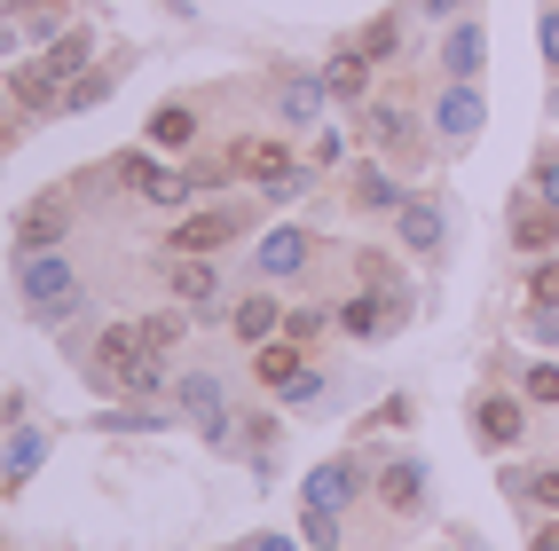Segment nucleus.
Segmentation results:
<instances>
[{
    "mask_svg": "<svg viewBox=\"0 0 559 551\" xmlns=\"http://www.w3.org/2000/svg\"><path fill=\"white\" fill-rule=\"evenodd\" d=\"M229 173H237V181H260V190H269V181H284V173H292V151H284L276 134L237 142V151H229Z\"/></svg>",
    "mask_w": 559,
    "mask_h": 551,
    "instance_id": "14",
    "label": "nucleus"
},
{
    "mask_svg": "<svg viewBox=\"0 0 559 551\" xmlns=\"http://www.w3.org/2000/svg\"><path fill=\"white\" fill-rule=\"evenodd\" d=\"M9 95H16V110H32V119H40V110H63V80H56L48 63L9 71Z\"/></svg>",
    "mask_w": 559,
    "mask_h": 551,
    "instance_id": "21",
    "label": "nucleus"
},
{
    "mask_svg": "<svg viewBox=\"0 0 559 551\" xmlns=\"http://www.w3.org/2000/svg\"><path fill=\"white\" fill-rule=\"evenodd\" d=\"M316 402H323V371H300L284 386V410H316Z\"/></svg>",
    "mask_w": 559,
    "mask_h": 551,
    "instance_id": "36",
    "label": "nucleus"
},
{
    "mask_svg": "<svg viewBox=\"0 0 559 551\" xmlns=\"http://www.w3.org/2000/svg\"><path fill=\"white\" fill-rule=\"evenodd\" d=\"M252 551H300L292 536H252Z\"/></svg>",
    "mask_w": 559,
    "mask_h": 551,
    "instance_id": "43",
    "label": "nucleus"
},
{
    "mask_svg": "<svg viewBox=\"0 0 559 551\" xmlns=\"http://www.w3.org/2000/svg\"><path fill=\"white\" fill-rule=\"evenodd\" d=\"M370 63H394V48H402V16H370L362 24V40H355Z\"/></svg>",
    "mask_w": 559,
    "mask_h": 551,
    "instance_id": "30",
    "label": "nucleus"
},
{
    "mask_svg": "<svg viewBox=\"0 0 559 551\" xmlns=\"http://www.w3.org/2000/svg\"><path fill=\"white\" fill-rule=\"evenodd\" d=\"M355 489H362V465H355V457H331V465H316L308 481H300V496H308L316 512H347Z\"/></svg>",
    "mask_w": 559,
    "mask_h": 551,
    "instance_id": "10",
    "label": "nucleus"
},
{
    "mask_svg": "<svg viewBox=\"0 0 559 551\" xmlns=\"http://www.w3.org/2000/svg\"><path fill=\"white\" fill-rule=\"evenodd\" d=\"M504 496H520V504H544V512H559V465H544V472H504Z\"/></svg>",
    "mask_w": 559,
    "mask_h": 551,
    "instance_id": "27",
    "label": "nucleus"
},
{
    "mask_svg": "<svg viewBox=\"0 0 559 551\" xmlns=\"http://www.w3.org/2000/svg\"><path fill=\"white\" fill-rule=\"evenodd\" d=\"M340 158H347V142H340V134L323 127V134H316V166H340Z\"/></svg>",
    "mask_w": 559,
    "mask_h": 551,
    "instance_id": "40",
    "label": "nucleus"
},
{
    "mask_svg": "<svg viewBox=\"0 0 559 551\" xmlns=\"http://www.w3.org/2000/svg\"><path fill=\"white\" fill-rule=\"evenodd\" d=\"M528 402H559V362H528V379H520Z\"/></svg>",
    "mask_w": 559,
    "mask_h": 551,
    "instance_id": "35",
    "label": "nucleus"
},
{
    "mask_svg": "<svg viewBox=\"0 0 559 551\" xmlns=\"http://www.w3.org/2000/svg\"><path fill=\"white\" fill-rule=\"evenodd\" d=\"M245 229H252V205H213V213H190V220H174L166 252H221V244H237Z\"/></svg>",
    "mask_w": 559,
    "mask_h": 551,
    "instance_id": "3",
    "label": "nucleus"
},
{
    "mask_svg": "<svg viewBox=\"0 0 559 551\" xmlns=\"http://www.w3.org/2000/svg\"><path fill=\"white\" fill-rule=\"evenodd\" d=\"M40 457H48V433H16V441H9V465H0V481L24 489L32 472H40Z\"/></svg>",
    "mask_w": 559,
    "mask_h": 551,
    "instance_id": "28",
    "label": "nucleus"
},
{
    "mask_svg": "<svg viewBox=\"0 0 559 551\" xmlns=\"http://www.w3.org/2000/svg\"><path fill=\"white\" fill-rule=\"evenodd\" d=\"M95 426L103 433H151V426H166V410H151V402H110Z\"/></svg>",
    "mask_w": 559,
    "mask_h": 551,
    "instance_id": "29",
    "label": "nucleus"
},
{
    "mask_svg": "<svg viewBox=\"0 0 559 551\" xmlns=\"http://www.w3.org/2000/svg\"><path fill=\"white\" fill-rule=\"evenodd\" d=\"M0 418H16V394H9V402H0Z\"/></svg>",
    "mask_w": 559,
    "mask_h": 551,
    "instance_id": "45",
    "label": "nucleus"
},
{
    "mask_svg": "<svg viewBox=\"0 0 559 551\" xmlns=\"http://www.w3.org/2000/svg\"><path fill=\"white\" fill-rule=\"evenodd\" d=\"M394 237L418 252V261H441V244H450V205H441V197H402Z\"/></svg>",
    "mask_w": 559,
    "mask_h": 551,
    "instance_id": "6",
    "label": "nucleus"
},
{
    "mask_svg": "<svg viewBox=\"0 0 559 551\" xmlns=\"http://www.w3.org/2000/svg\"><path fill=\"white\" fill-rule=\"evenodd\" d=\"M528 339L536 347H559V308H528Z\"/></svg>",
    "mask_w": 559,
    "mask_h": 551,
    "instance_id": "37",
    "label": "nucleus"
},
{
    "mask_svg": "<svg viewBox=\"0 0 559 551\" xmlns=\"http://www.w3.org/2000/svg\"><path fill=\"white\" fill-rule=\"evenodd\" d=\"M16 291H24L32 323H48V331H63L71 315L87 308V291H80V276H71L63 252H24V261H16Z\"/></svg>",
    "mask_w": 559,
    "mask_h": 551,
    "instance_id": "1",
    "label": "nucleus"
},
{
    "mask_svg": "<svg viewBox=\"0 0 559 551\" xmlns=\"http://www.w3.org/2000/svg\"><path fill=\"white\" fill-rule=\"evenodd\" d=\"M110 87H119V71H87V80H71V87H63V110H95Z\"/></svg>",
    "mask_w": 559,
    "mask_h": 551,
    "instance_id": "31",
    "label": "nucleus"
},
{
    "mask_svg": "<svg viewBox=\"0 0 559 551\" xmlns=\"http://www.w3.org/2000/svg\"><path fill=\"white\" fill-rule=\"evenodd\" d=\"M166 291H174L181 308H198V315H205V308L221 300V268L205 261V252H166Z\"/></svg>",
    "mask_w": 559,
    "mask_h": 551,
    "instance_id": "8",
    "label": "nucleus"
},
{
    "mask_svg": "<svg viewBox=\"0 0 559 551\" xmlns=\"http://www.w3.org/2000/svg\"><path fill=\"white\" fill-rule=\"evenodd\" d=\"M229 331H237V339H245V347H269V339H276V331H284V308L269 300V291H245V300L229 308Z\"/></svg>",
    "mask_w": 559,
    "mask_h": 551,
    "instance_id": "19",
    "label": "nucleus"
},
{
    "mask_svg": "<svg viewBox=\"0 0 559 551\" xmlns=\"http://www.w3.org/2000/svg\"><path fill=\"white\" fill-rule=\"evenodd\" d=\"M87 56H95V32H87V24H71V32H56V40H48V56H40V63L71 87V71H87Z\"/></svg>",
    "mask_w": 559,
    "mask_h": 551,
    "instance_id": "24",
    "label": "nucleus"
},
{
    "mask_svg": "<svg viewBox=\"0 0 559 551\" xmlns=\"http://www.w3.org/2000/svg\"><path fill=\"white\" fill-rule=\"evenodd\" d=\"M142 134H151V151H190V142H198V110L190 103H158Z\"/></svg>",
    "mask_w": 559,
    "mask_h": 551,
    "instance_id": "22",
    "label": "nucleus"
},
{
    "mask_svg": "<svg viewBox=\"0 0 559 551\" xmlns=\"http://www.w3.org/2000/svg\"><path fill=\"white\" fill-rule=\"evenodd\" d=\"M331 323H340L331 308H292V315H284V339H300V347H308V339H323Z\"/></svg>",
    "mask_w": 559,
    "mask_h": 551,
    "instance_id": "33",
    "label": "nucleus"
},
{
    "mask_svg": "<svg viewBox=\"0 0 559 551\" xmlns=\"http://www.w3.org/2000/svg\"><path fill=\"white\" fill-rule=\"evenodd\" d=\"M252 371H260V379H269V386L284 394L292 379L308 371V362H300V339H269V347H252Z\"/></svg>",
    "mask_w": 559,
    "mask_h": 551,
    "instance_id": "26",
    "label": "nucleus"
},
{
    "mask_svg": "<svg viewBox=\"0 0 559 551\" xmlns=\"http://www.w3.org/2000/svg\"><path fill=\"white\" fill-rule=\"evenodd\" d=\"M520 426H528V410H520L512 394H480V402H473V433L489 441V450H512Z\"/></svg>",
    "mask_w": 559,
    "mask_h": 551,
    "instance_id": "17",
    "label": "nucleus"
},
{
    "mask_svg": "<svg viewBox=\"0 0 559 551\" xmlns=\"http://www.w3.org/2000/svg\"><path fill=\"white\" fill-rule=\"evenodd\" d=\"M300 536H308L316 551H340V512H316V504H308V512H300Z\"/></svg>",
    "mask_w": 559,
    "mask_h": 551,
    "instance_id": "34",
    "label": "nucleus"
},
{
    "mask_svg": "<svg viewBox=\"0 0 559 551\" xmlns=\"http://www.w3.org/2000/svg\"><path fill=\"white\" fill-rule=\"evenodd\" d=\"M134 355H151V347H142V331H134V323H103V339L87 347V379L110 394V386H119V371H127Z\"/></svg>",
    "mask_w": 559,
    "mask_h": 551,
    "instance_id": "9",
    "label": "nucleus"
},
{
    "mask_svg": "<svg viewBox=\"0 0 559 551\" xmlns=\"http://www.w3.org/2000/svg\"><path fill=\"white\" fill-rule=\"evenodd\" d=\"M528 551H559V528H536V543Z\"/></svg>",
    "mask_w": 559,
    "mask_h": 551,
    "instance_id": "44",
    "label": "nucleus"
},
{
    "mask_svg": "<svg viewBox=\"0 0 559 551\" xmlns=\"http://www.w3.org/2000/svg\"><path fill=\"white\" fill-rule=\"evenodd\" d=\"M362 134L379 142V151H418V134H409V110H402V103H370Z\"/></svg>",
    "mask_w": 559,
    "mask_h": 551,
    "instance_id": "25",
    "label": "nucleus"
},
{
    "mask_svg": "<svg viewBox=\"0 0 559 551\" xmlns=\"http://www.w3.org/2000/svg\"><path fill=\"white\" fill-rule=\"evenodd\" d=\"M323 103H331L323 71H292V80H276V119H284V127H316Z\"/></svg>",
    "mask_w": 559,
    "mask_h": 551,
    "instance_id": "12",
    "label": "nucleus"
},
{
    "mask_svg": "<svg viewBox=\"0 0 559 551\" xmlns=\"http://www.w3.org/2000/svg\"><path fill=\"white\" fill-rule=\"evenodd\" d=\"M110 181H119V190H134L142 205H158V213H181V205L198 197L190 173H166L151 151H119V158H110Z\"/></svg>",
    "mask_w": 559,
    "mask_h": 551,
    "instance_id": "2",
    "label": "nucleus"
},
{
    "mask_svg": "<svg viewBox=\"0 0 559 551\" xmlns=\"http://www.w3.org/2000/svg\"><path fill=\"white\" fill-rule=\"evenodd\" d=\"M308 252H316V237L308 229H269V237H260V276H269V284H284V276H300L308 268Z\"/></svg>",
    "mask_w": 559,
    "mask_h": 551,
    "instance_id": "13",
    "label": "nucleus"
},
{
    "mask_svg": "<svg viewBox=\"0 0 559 551\" xmlns=\"http://www.w3.org/2000/svg\"><path fill=\"white\" fill-rule=\"evenodd\" d=\"M480 127H489V103H480V87H473V80H450V87H441V103H433V134L450 142V151H465Z\"/></svg>",
    "mask_w": 559,
    "mask_h": 551,
    "instance_id": "5",
    "label": "nucleus"
},
{
    "mask_svg": "<svg viewBox=\"0 0 559 551\" xmlns=\"http://www.w3.org/2000/svg\"><path fill=\"white\" fill-rule=\"evenodd\" d=\"M409 9H418V16H433V24H450V16L465 9V0H409Z\"/></svg>",
    "mask_w": 559,
    "mask_h": 551,
    "instance_id": "41",
    "label": "nucleus"
},
{
    "mask_svg": "<svg viewBox=\"0 0 559 551\" xmlns=\"http://www.w3.org/2000/svg\"><path fill=\"white\" fill-rule=\"evenodd\" d=\"M370 71H379V63H370V56L347 40L340 56L323 63V87H331V103H362V95H370Z\"/></svg>",
    "mask_w": 559,
    "mask_h": 551,
    "instance_id": "20",
    "label": "nucleus"
},
{
    "mask_svg": "<svg viewBox=\"0 0 559 551\" xmlns=\"http://www.w3.org/2000/svg\"><path fill=\"white\" fill-rule=\"evenodd\" d=\"M512 244H520V252H551V244H559V205H551L544 190L512 197Z\"/></svg>",
    "mask_w": 559,
    "mask_h": 551,
    "instance_id": "11",
    "label": "nucleus"
},
{
    "mask_svg": "<svg viewBox=\"0 0 559 551\" xmlns=\"http://www.w3.org/2000/svg\"><path fill=\"white\" fill-rule=\"evenodd\" d=\"M63 237H71V197H63V190L32 197L24 220H16V252H56Z\"/></svg>",
    "mask_w": 559,
    "mask_h": 551,
    "instance_id": "7",
    "label": "nucleus"
},
{
    "mask_svg": "<svg viewBox=\"0 0 559 551\" xmlns=\"http://www.w3.org/2000/svg\"><path fill=\"white\" fill-rule=\"evenodd\" d=\"M174 402H181V418H190V426L213 441V450L229 441V386H221L213 371H190V379L174 386Z\"/></svg>",
    "mask_w": 559,
    "mask_h": 551,
    "instance_id": "4",
    "label": "nucleus"
},
{
    "mask_svg": "<svg viewBox=\"0 0 559 551\" xmlns=\"http://www.w3.org/2000/svg\"><path fill=\"white\" fill-rule=\"evenodd\" d=\"M480 63H489V32L473 16H457L450 40H441V71H450V80H480Z\"/></svg>",
    "mask_w": 559,
    "mask_h": 551,
    "instance_id": "16",
    "label": "nucleus"
},
{
    "mask_svg": "<svg viewBox=\"0 0 559 551\" xmlns=\"http://www.w3.org/2000/svg\"><path fill=\"white\" fill-rule=\"evenodd\" d=\"M221 181H237V173H229V158H205V166H190V190H221Z\"/></svg>",
    "mask_w": 559,
    "mask_h": 551,
    "instance_id": "39",
    "label": "nucleus"
},
{
    "mask_svg": "<svg viewBox=\"0 0 559 551\" xmlns=\"http://www.w3.org/2000/svg\"><path fill=\"white\" fill-rule=\"evenodd\" d=\"M402 197H409V190H402L386 166H370V158L347 173V205H355V213H402Z\"/></svg>",
    "mask_w": 559,
    "mask_h": 551,
    "instance_id": "15",
    "label": "nucleus"
},
{
    "mask_svg": "<svg viewBox=\"0 0 559 551\" xmlns=\"http://www.w3.org/2000/svg\"><path fill=\"white\" fill-rule=\"evenodd\" d=\"M379 504H386V512H418V504H426V457H386Z\"/></svg>",
    "mask_w": 559,
    "mask_h": 551,
    "instance_id": "18",
    "label": "nucleus"
},
{
    "mask_svg": "<svg viewBox=\"0 0 559 551\" xmlns=\"http://www.w3.org/2000/svg\"><path fill=\"white\" fill-rule=\"evenodd\" d=\"M134 331H142V347H151V355H174L181 339H190V308H158V315H134Z\"/></svg>",
    "mask_w": 559,
    "mask_h": 551,
    "instance_id": "23",
    "label": "nucleus"
},
{
    "mask_svg": "<svg viewBox=\"0 0 559 551\" xmlns=\"http://www.w3.org/2000/svg\"><path fill=\"white\" fill-rule=\"evenodd\" d=\"M536 190H544V197L559 205V158H544V166H536Z\"/></svg>",
    "mask_w": 559,
    "mask_h": 551,
    "instance_id": "42",
    "label": "nucleus"
},
{
    "mask_svg": "<svg viewBox=\"0 0 559 551\" xmlns=\"http://www.w3.org/2000/svg\"><path fill=\"white\" fill-rule=\"evenodd\" d=\"M536 48H544V63L559 71V9H544V16H536Z\"/></svg>",
    "mask_w": 559,
    "mask_h": 551,
    "instance_id": "38",
    "label": "nucleus"
},
{
    "mask_svg": "<svg viewBox=\"0 0 559 551\" xmlns=\"http://www.w3.org/2000/svg\"><path fill=\"white\" fill-rule=\"evenodd\" d=\"M528 308H559V261L551 252H536V268H528Z\"/></svg>",
    "mask_w": 559,
    "mask_h": 551,
    "instance_id": "32",
    "label": "nucleus"
}]
</instances>
